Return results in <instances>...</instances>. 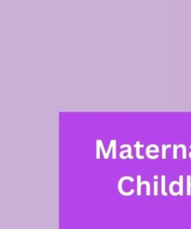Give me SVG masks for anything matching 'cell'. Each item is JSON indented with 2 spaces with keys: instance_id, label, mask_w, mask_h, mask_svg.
I'll list each match as a JSON object with an SVG mask.
<instances>
[{
  "instance_id": "6da1fadb",
  "label": "cell",
  "mask_w": 191,
  "mask_h": 229,
  "mask_svg": "<svg viewBox=\"0 0 191 229\" xmlns=\"http://www.w3.org/2000/svg\"><path fill=\"white\" fill-rule=\"evenodd\" d=\"M126 180L130 181V182H134V178H133L132 177H130V176L122 177L120 179H119V182H118V190H119V193L120 194L123 195V196H131V195L134 193V190L131 189V190L129 191V192H125V191H123V190H122V183H123L124 181H126Z\"/></svg>"
},
{
  "instance_id": "7a4b0ae2",
  "label": "cell",
  "mask_w": 191,
  "mask_h": 229,
  "mask_svg": "<svg viewBox=\"0 0 191 229\" xmlns=\"http://www.w3.org/2000/svg\"><path fill=\"white\" fill-rule=\"evenodd\" d=\"M137 195L138 196H141V187L142 185L146 184V196H150V183L148 181H145V182H141V175H137Z\"/></svg>"
},
{
  "instance_id": "3957f363",
  "label": "cell",
  "mask_w": 191,
  "mask_h": 229,
  "mask_svg": "<svg viewBox=\"0 0 191 229\" xmlns=\"http://www.w3.org/2000/svg\"><path fill=\"white\" fill-rule=\"evenodd\" d=\"M159 148H158V146H157L156 144H150L149 145V146H147V148H146V156H147L148 158L149 159H157L158 158V155H154V156H152V155H150V153H154V152H159Z\"/></svg>"
},
{
  "instance_id": "277c9868",
  "label": "cell",
  "mask_w": 191,
  "mask_h": 229,
  "mask_svg": "<svg viewBox=\"0 0 191 229\" xmlns=\"http://www.w3.org/2000/svg\"><path fill=\"white\" fill-rule=\"evenodd\" d=\"M128 148L127 150H123V151L120 152V153H119V157H120V158H122V157H123V154L125 153H128V158H130V159H133L134 158H133V156L131 155V146H130L129 144H123L122 145V146H120V148Z\"/></svg>"
},
{
  "instance_id": "5b68a950",
  "label": "cell",
  "mask_w": 191,
  "mask_h": 229,
  "mask_svg": "<svg viewBox=\"0 0 191 229\" xmlns=\"http://www.w3.org/2000/svg\"><path fill=\"white\" fill-rule=\"evenodd\" d=\"M143 147H144V145L140 144V141L136 142V143L134 144V148H136V157L137 159H144V156L140 155V148H143Z\"/></svg>"
},
{
  "instance_id": "8992f818",
  "label": "cell",
  "mask_w": 191,
  "mask_h": 229,
  "mask_svg": "<svg viewBox=\"0 0 191 229\" xmlns=\"http://www.w3.org/2000/svg\"><path fill=\"white\" fill-rule=\"evenodd\" d=\"M166 177L164 175H161V194L163 196H167V193L165 190V182H166Z\"/></svg>"
},
{
  "instance_id": "52a82bcc",
  "label": "cell",
  "mask_w": 191,
  "mask_h": 229,
  "mask_svg": "<svg viewBox=\"0 0 191 229\" xmlns=\"http://www.w3.org/2000/svg\"><path fill=\"white\" fill-rule=\"evenodd\" d=\"M176 183H177L176 181H173V182H172L171 183H170V187H169V189H170V194H171L172 196H178V195L179 194L178 192L175 193V192H174V190H173V186L175 185V184H176Z\"/></svg>"
},
{
  "instance_id": "ba28073f",
  "label": "cell",
  "mask_w": 191,
  "mask_h": 229,
  "mask_svg": "<svg viewBox=\"0 0 191 229\" xmlns=\"http://www.w3.org/2000/svg\"><path fill=\"white\" fill-rule=\"evenodd\" d=\"M183 175H179V182H180V184H179V195L180 196H183Z\"/></svg>"
},
{
  "instance_id": "9c48e42d",
  "label": "cell",
  "mask_w": 191,
  "mask_h": 229,
  "mask_svg": "<svg viewBox=\"0 0 191 229\" xmlns=\"http://www.w3.org/2000/svg\"><path fill=\"white\" fill-rule=\"evenodd\" d=\"M190 178L191 176L190 175L187 176V195L190 196L191 195V182H190Z\"/></svg>"
},
{
  "instance_id": "30bf717a",
  "label": "cell",
  "mask_w": 191,
  "mask_h": 229,
  "mask_svg": "<svg viewBox=\"0 0 191 229\" xmlns=\"http://www.w3.org/2000/svg\"><path fill=\"white\" fill-rule=\"evenodd\" d=\"M96 142H98V143H99V146H100V148H101V149H102V155H103L104 158H105V160H107V152H105V148H104L103 143H102V141H101V140H97V141H96Z\"/></svg>"
},
{
  "instance_id": "8fae6325",
  "label": "cell",
  "mask_w": 191,
  "mask_h": 229,
  "mask_svg": "<svg viewBox=\"0 0 191 229\" xmlns=\"http://www.w3.org/2000/svg\"><path fill=\"white\" fill-rule=\"evenodd\" d=\"M171 144H169V145H164L163 144L162 145V159H166V151H167V148H170L171 147Z\"/></svg>"
},
{
  "instance_id": "7c38bea8",
  "label": "cell",
  "mask_w": 191,
  "mask_h": 229,
  "mask_svg": "<svg viewBox=\"0 0 191 229\" xmlns=\"http://www.w3.org/2000/svg\"><path fill=\"white\" fill-rule=\"evenodd\" d=\"M179 146H176L175 144L173 145V159L176 160L178 158V148Z\"/></svg>"
},
{
  "instance_id": "4fadbf2b",
  "label": "cell",
  "mask_w": 191,
  "mask_h": 229,
  "mask_svg": "<svg viewBox=\"0 0 191 229\" xmlns=\"http://www.w3.org/2000/svg\"><path fill=\"white\" fill-rule=\"evenodd\" d=\"M181 147H182V150H183V152H182V158L184 160H185L187 158V148H186L185 145L184 144H181Z\"/></svg>"
},
{
  "instance_id": "5bb4252c",
  "label": "cell",
  "mask_w": 191,
  "mask_h": 229,
  "mask_svg": "<svg viewBox=\"0 0 191 229\" xmlns=\"http://www.w3.org/2000/svg\"><path fill=\"white\" fill-rule=\"evenodd\" d=\"M158 183L156 180L154 182V196H158Z\"/></svg>"
},
{
  "instance_id": "9a60e30c",
  "label": "cell",
  "mask_w": 191,
  "mask_h": 229,
  "mask_svg": "<svg viewBox=\"0 0 191 229\" xmlns=\"http://www.w3.org/2000/svg\"><path fill=\"white\" fill-rule=\"evenodd\" d=\"M153 178H154L155 180H157V179H158V175H154V177H153Z\"/></svg>"
},
{
  "instance_id": "2e32d148",
  "label": "cell",
  "mask_w": 191,
  "mask_h": 229,
  "mask_svg": "<svg viewBox=\"0 0 191 229\" xmlns=\"http://www.w3.org/2000/svg\"><path fill=\"white\" fill-rule=\"evenodd\" d=\"M190 148H191V146H190ZM190 155H191V152H190V153H189V156H190Z\"/></svg>"
}]
</instances>
